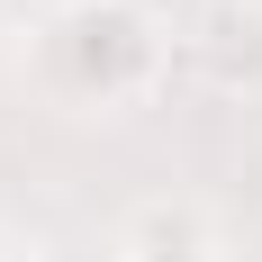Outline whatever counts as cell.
<instances>
[{
    "mask_svg": "<svg viewBox=\"0 0 262 262\" xmlns=\"http://www.w3.org/2000/svg\"><path fill=\"white\" fill-rule=\"evenodd\" d=\"M118 253H127V262H217V226H208L199 199L154 190V199H136V208H127Z\"/></svg>",
    "mask_w": 262,
    "mask_h": 262,
    "instance_id": "cell-1",
    "label": "cell"
},
{
    "mask_svg": "<svg viewBox=\"0 0 262 262\" xmlns=\"http://www.w3.org/2000/svg\"><path fill=\"white\" fill-rule=\"evenodd\" d=\"M190 46H199V63H208L217 81H226V91H262V9L253 0H235V9H217V18H199V36H190Z\"/></svg>",
    "mask_w": 262,
    "mask_h": 262,
    "instance_id": "cell-2",
    "label": "cell"
}]
</instances>
